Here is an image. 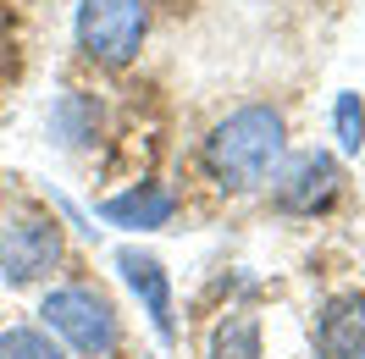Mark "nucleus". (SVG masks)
<instances>
[{
  "label": "nucleus",
  "mask_w": 365,
  "mask_h": 359,
  "mask_svg": "<svg viewBox=\"0 0 365 359\" xmlns=\"http://www.w3.org/2000/svg\"><path fill=\"white\" fill-rule=\"evenodd\" d=\"M282 150H288V122H282V111H272V105H244V111L222 116V122L210 128L200 160H205V172L222 182V188H255V182H266L277 172Z\"/></svg>",
  "instance_id": "f257e3e1"
},
{
  "label": "nucleus",
  "mask_w": 365,
  "mask_h": 359,
  "mask_svg": "<svg viewBox=\"0 0 365 359\" xmlns=\"http://www.w3.org/2000/svg\"><path fill=\"white\" fill-rule=\"evenodd\" d=\"M150 33L144 0H83L78 6V50L100 67H128Z\"/></svg>",
  "instance_id": "f03ea898"
},
{
  "label": "nucleus",
  "mask_w": 365,
  "mask_h": 359,
  "mask_svg": "<svg viewBox=\"0 0 365 359\" xmlns=\"http://www.w3.org/2000/svg\"><path fill=\"white\" fill-rule=\"evenodd\" d=\"M39 315H45L50 332H61L78 354H89V359H111L116 343H122L111 304L89 288H56L45 304H39Z\"/></svg>",
  "instance_id": "7ed1b4c3"
},
{
  "label": "nucleus",
  "mask_w": 365,
  "mask_h": 359,
  "mask_svg": "<svg viewBox=\"0 0 365 359\" xmlns=\"http://www.w3.org/2000/svg\"><path fill=\"white\" fill-rule=\"evenodd\" d=\"M338 194H343V166H338V155H327V150H304V155H294L277 172V204H282L288 216H316V210H327Z\"/></svg>",
  "instance_id": "20e7f679"
},
{
  "label": "nucleus",
  "mask_w": 365,
  "mask_h": 359,
  "mask_svg": "<svg viewBox=\"0 0 365 359\" xmlns=\"http://www.w3.org/2000/svg\"><path fill=\"white\" fill-rule=\"evenodd\" d=\"M56 260H61V227L45 222V216H28V222L0 232V276H6L11 288L39 282Z\"/></svg>",
  "instance_id": "39448f33"
},
{
  "label": "nucleus",
  "mask_w": 365,
  "mask_h": 359,
  "mask_svg": "<svg viewBox=\"0 0 365 359\" xmlns=\"http://www.w3.org/2000/svg\"><path fill=\"white\" fill-rule=\"evenodd\" d=\"M116 271H122V282L133 288V298L144 304L155 337H160V343H172V282H166L160 260H155V254H138V249H116Z\"/></svg>",
  "instance_id": "423d86ee"
},
{
  "label": "nucleus",
  "mask_w": 365,
  "mask_h": 359,
  "mask_svg": "<svg viewBox=\"0 0 365 359\" xmlns=\"http://www.w3.org/2000/svg\"><path fill=\"white\" fill-rule=\"evenodd\" d=\"M316 354L321 359H365V293H338L321 310Z\"/></svg>",
  "instance_id": "0eeeda50"
},
{
  "label": "nucleus",
  "mask_w": 365,
  "mask_h": 359,
  "mask_svg": "<svg viewBox=\"0 0 365 359\" xmlns=\"http://www.w3.org/2000/svg\"><path fill=\"white\" fill-rule=\"evenodd\" d=\"M100 222L111 227H128V232H150V227H166L172 222V194L160 182H133L128 194H111L100 204Z\"/></svg>",
  "instance_id": "6e6552de"
},
{
  "label": "nucleus",
  "mask_w": 365,
  "mask_h": 359,
  "mask_svg": "<svg viewBox=\"0 0 365 359\" xmlns=\"http://www.w3.org/2000/svg\"><path fill=\"white\" fill-rule=\"evenodd\" d=\"M210 359H260V321L250 310L222 315V326L210 337Z\"/></svg>",
  "instance_id": "1a4fd4ad"
},
{
  "label": "nucleus",
  "mask_w": 365,
  "mask_h": 359,
  "mask_svg": "<svg viewBox=\"0 0 365 359\" xmlns=\"http://www.w3.org/2000/svg\"><path fill=\"white\" fill-rule=\"evenodd\" d=\"M332 133H338V150L343 155H360L365 144V100L360 94H338V105H332Z\"/></svg>",
  "instance_id": "9d476101"
},
{
  "label": "nucleus",
  "mask_w": 365,
  "mask_h": 359,
  "mask_svg": "<svg viewBox=\"0 0 365 359\" xmlns=\"http://www.w3.org/2000/svg\"><path fill=\"white\" fill-rule=\"evenodd\" d=\"M0 359H61V348L39 326H11L0 332Z\"/></svg>",
  "instance_id": "9b49d317"
},
{
  "label": "nucleus",
  "mask_w": 365,
  "mask_h": 359,
  "mask_svg": "<svg viewBox=\"0 0 365 359\" xmlns=\"http://www.w3.org/2000/svg\"><path fill=\"white\" fill-rule=\"evenodd\" d=\"M56 133L67 138V144H83L94 133V105H83L78 94H67L61 105H56Z\"/></svg>",
  "instance_id": "f8f14e48"
},
{
  "label": "nucleus",
  "mask_w": 365,
  "mask_h": 359,
  "mask_svg": "<svg viewBox=\"0 0 365 359\" xmlns=\"http://www.w3.org/2000/svg\"><path fill=\"white\" fill-rule=\"evenodd\" d=\"M6 50H11V17L0 11V61H6Z\"/></svg>",
  "instance_id": "ddd939ff"
}]
</instances>
